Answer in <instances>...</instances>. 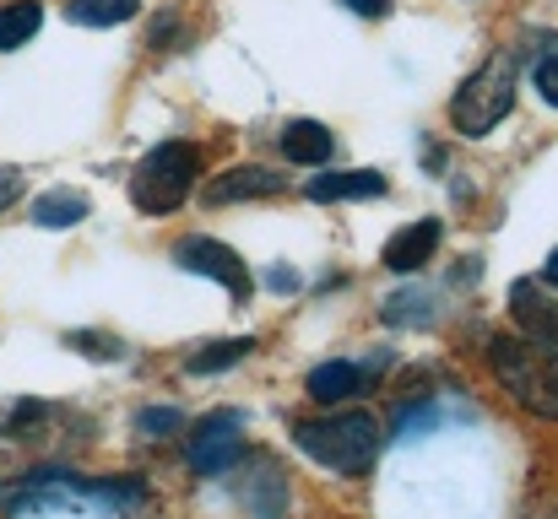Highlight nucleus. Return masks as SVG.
Segmentation results:
<instances>
[{
    "mask_svg": "<svg viewBox=\"0 0 558 519\" xmlns=\"http://www.w3.org/2000/svg\"><path fill=\"white\" fill-rule=\"evenodd\" d=\"M488 362L499 373V384L510 390V400L543 422H558V351L532 336H494Z\"/></svg>",
    "mask_w": 558,
    "mask_h": 519,
    "instance_id": "obj_1",
    "label": "nucleus"
},
{
    "mask_svg": "<svg viewBox=\"0 0 558 519\" xmlns=\"http://www.w3.org/2000/svg\"><path fill=\"white\" fill-rule=\"evenodd\" d=\"M293 444L337 471V477H364L374 460H379V422L369 411H331V417H310V422H293Z\"/></svg>",
    "mask_w": 558,
    "mask_h": 519,
    "instance_id": "obj_2",
    "label": "nucleus"
},
{
    "mask_svg": "<svg viewBox=\"0 0 558 519\" xmlns=\"http://www.w3.org/2000/svg\"><path fill=\"white\" fill-rule=\"evenodd\" d=\"M515 109V54H488L450 98V125L472 141H483L505 114Z\"/></svg>",
    "mask_w": 558,
    "mask_h": 519,
    "instance_id": "obj_3",
    "label": "nucleus"
},
{
    "mask_svg": "<svg viewBox=\"0 0 558 519\" xmlns=\"http://www.w3.org/2000/svg\"><path fill=\"white\" fill-rule=\"evenodd\" d=\"M195 178H201V147L163 141L158 152H147V158L136 163V173H131V200H136V211H147V217L180 211L190 200V189H195Z\"/></svg>",
    "mask_w": 558,
    "mask_h": 519,
    "instance_id": "obj_4",
    "label": "nucleus"
},
{
    "mask_svg": "<svg viewBox=\"0 0 558 519\" xmlns=\"http://www.w3.org/2000/svg\"><path fill=\"white\" fill-rule=\"evenodd\" d=\"M239 455H244V417L239 411L201 417V428L190 433V466L201 477H222V471L239 466Z\"/></svg>",
    "mask_w": 558,
    "mask_h": 519,
    "instance_id": "obj_5",
    "label": "nucleus"
},
{
    "mask_svg": "<svg viewBox=\"0 0 558 519\" xmlns=\"http://www.w3.org/2000/svg\"><path fill=\"white\" fill-rule=\"evenodd\" d=\"M174 265L190 271V276H206V282L228 287L233 298L250 293V265L239 260V249H228V244H217V238H201V233L180 238V244H174Z\"/></svg>",
    "mask_w": 558,
    "mask_h": 519,
    "instance_id": "obj_6",
    "label": "nucleus"
},
{
    "mask_svg": "<svg viewBox=\"0 0 558 519\" xmlns=\"http://www.w3.org/2000/svg\"><path fill=\"white\" fill-rule=\"evenodd\" d=\"M282 189H288V173L260 169V163H239V169L217 173L201 189V200L206 206H233V200H266V195H282Z\"/></svg>",
    "mask_w": 558,
    "mask_h": 519,
    "instance_id": "obj_7",
    "label": "nucleus"
},
{
    "mask_svg": "<svg viewBox=\"0 0 558 519\" xmlns=\"http://www.w3.org/2000/svg\"><path fill=\"white\" fill-rule=\"evenodd\" d=\"M439 238H445V227H439L434 217H417V222H407V227H396V233L385 238L379 260H385V271H401V276H412V271H423V265L434 260Z\"/></svg>",
    "mask_w": 558,
    "mask_h": 519,
    "instance_id": "obj_8",
    "label": "nucleus"
},
{
    "mask_svg": "<svg viewBox=\"0 0 558 519\" xmlns=\"http://www.w3.org/2000/svg\"><path fill=\"white\" fill-rule=\"evenodd\" d=\"M304 390H310V400H320V406H342V400H353V395H364V390H369V362L331 357V362L310 368Z\"/></svg>",
    "mask_w": 558,
    "mask_h": 519,
    "instance_id": "obj_9",
    "label": "nucleus"
},
{
    "mask_svg": "<svg viewBox=\"0 0 558 519\" xmlns=\"http://www.w3.org/2000/svg\"><path fill=\"white\" fill-rule=\"evenodd\" d=\"M277 147H282V158L299 163V169H326L331 152H337V136H331L320 120H288L282 136H277Z\"/></svg>",
    "mask_w": 558,
    "mask_h": 519,
    "instance_id": "obj_10",
    "label": "nucleus"
},
{
    "mask_svg": "<svg viewBox=\"0 0 558 519\" xmlns=\"http://www.w3.org/2000/svg\"><path fill=\"white\" fill-rule=\"evenodd\" d=\"M510 314H515V325H521L532 342H543L558 351V304H548V298L537 293V282H515V287H510Z\"/></svg>",
    "mask_w": 558,
    "mask_h": 519,
    "instance_id": "obj_11",
    "label": "nucleus"
},
{
    "mask_svg": "<svg viewBox=\"0 0 558 519\" xmlns=\"http://www.w3.org/2000/svg\"><path fill=\"white\" fill-rule=\"evenodd\" d=\"M385 173L379 169H342V173H315L310 178V200L331 206V200H369V195H385Z\"/></svg>",
    "mask_w": 558,
    "mask_h": 519,
    "instance_id": "obj_12",
    "label": "nucleus"
},
{
    "mask_svg": "<svg viewBox=\"0 0 558 519\" xmlns=\"http://www.w3.org/2000/svg\"><path fill=\"white\" fill-rule=\"evenodd\" d=\"M87 195L82 189H44L33 206H27V217L38 222V227H76V222H87Z\"/></svg>",
    "mask_w": 558,
    "mask_h": 519,
    "instance_id": "obj_13",
    "label": "nucleus"
},
{
    "mask_svg": "<svg viewBox=\"0 0 558 519\" xmlns=\"http://www.w3.org/2000/svg\"><path fill=\"white\" fill-rule=\"evenodd\" d=\"M38 27H44V5H38V0H11V5H0V54L22 49Z\"/></svg>",
    "mask_w": 558,
    "mask_h": 519,
    "instance_id": "obj_14",
    "label": "nucleus"
},
{
    "mask_svg": "<svg viewBox=\"0 0 558 519\" xmlns=\"http://www.w3.org/2000/svg\"><path fill=\"white\" fill-rule=\"evenodd\" d=\"M142 11V0H65V16L76 27H120Z\"/></svg>",
    "mask_w": 558,
    "mask_h": 519,
    "instance_id": "obj_15",
    "label": "nucleus"
},
{
    "mask_svg": "<svg viewBox=\"0 0 558 519\" xmlns=\"http://www.w3.org/2000/svg\"><path fill=\"white\" fill-rule=\"evenodd\" d=\"M255 351V342L250 336H239V342H211V346H201V351H190L185 357V373H222V368H233V362H244Z\"/></svg>",
    "mask_w": 558,
    "mask_h": 519,
    "instance_id": "obj_16",
    "label": "nucleus"
},
{
    "mask_svg": "<svg viewBox=\"0 0 558 519\" xmlns=\"http://www.w3.org/2000/svg\"><path fill=\"white\" fill-rule=\"evenodd\" d=\"M385 320H390V325H428V320H434V298L417 293V287H407V293H396V298L385 304Z\"/></svg>",
    "mask_w": 558,
    "mask_h": 519,
    "instance_id": "obj_17",
    "label": "nucleus"
},
{
    "mask_svg": "<svg viewBox=\"0 0 558 519\" xmlns=\"http://www.w3.org/2000/svg\"><path fill=\"white\" fill-rule=\"evenodd\" d=\"M532 87H537V98L548 109H558V38H543L537 65H532Z\"/></svg>",
    "mask_w": 558,
    "mask_h": 519,
    "instance_id": "obj_18",
    "label": "nucleus"
},
{
    "mask_svg": "<svg viewBox=\"0 0 558 519\" xmlns=\"http://www.w3.org/2000/svg\"><path fill=\"white\" fill-rule=\"evenodd\" d=\"M185 428V411H174V406H142L136 411V433L142 438H174Z\"/></svg>",
    "mask_w": 558,
    "mask_h": 519,
    "instance_id": "obj_19",
    "label": "nucleus"
},
{
    "mask_svg": "<svg viewBox=\"0 0 558 519\" xmlns=\"http://www.w3.org/2000/svg\"><path fill=\"white\" fill-rule=\"evenodd\" d=\"M65 346H76V351H87V357H125L120 336H93V331H71Z\"/></svg>",
    "mask_w": 558,
    "mask_h": 519,
    "instance_id": "obj_20",
    "label": "nucleus"
},
{
    "mask_svg": "<svg viewBox=\"0 0 558 519\" xmlns=\"http://www.w3.org/2000/svg\"><path fill=\"white\" fill-rule=\"evenodd\" d=\"M16 195H22V173H16V169H0V211H5Z\"/></svg>",
    "mask_w": 558,
    "mask_h": 519,
    "instance_id": "obj_21",
    "label": "nucleus"
},
{
    "mask_svg": "<svg viewBox=\"0 0 558 519\" xmlns=\"http://www.w3.org/2000/svg\"><path fill=\"white\" fill-rule=\"evenodd\" d=\"M348 11H359V16H385L390 11V0H342Z\"/></svg>",
    "mask_w": 558,
    "mask_h": 519,
    "instance_id": "obj_22",
    "label": "nucleus"
},
{
    "mask_svg": "<svg viewBox=\"0 0 558 519\" xmlns=\"http://www.w3.org/2000/svg\"><path fill=\"white\" fill-rule=\"evenodd\" d=\"M543 282H548V287H558V244H554V255H548V265H543Z\"/></svg>",
    "mask_w": 558,
    "mask_h": 519,
    "instance_id": "obj_23",
    "label": "nucleus"
}]
</instances>
